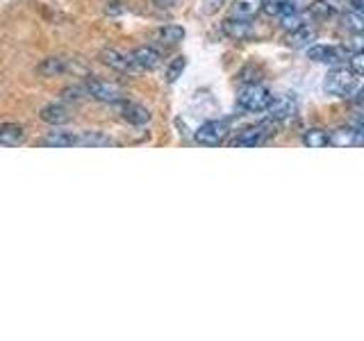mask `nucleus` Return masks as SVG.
<instances>
[{"label": "nucleus", "instance_id": "f257e3e1", "mask_svg": "<svg viewBox=\"0 0 364 341\" xmlns=\"http://www.w3.org/2000/svg\"><path fill=\"white\" fill-rule=\"evenodd\" d=\"M358 75L350 66H335L323 80V91L330 96H348L358 87Z\"/></svg>", "mask_w": 364, "mask_h": 341}, {"label": "nucleus", "instance_id": "5701e85b", "mask_svg": "<svg viewBox=\"0 0 364 341\" xmlns=\"http://www.w3.org/2000/svg\"><path fill=\"white\" fill-rule=\"evenodd\" d=\"M341 28L348 30L350 34L353 32H362L364 30V14H360V11H348V14L341 16Z\"/></svg>", "mask_w": 364, "mask_h": 341}, {"label": "nucleus", "instance_id": "cd10ccee", "mask_svg": "<svg viewBox=\"0 0 364 341\" xmlns=\"http://www.w3.org/2000/svg\"><path fill=\"white\" fill-rule=\"evenodd\" d=\"M348 64H350V68L355 73H364V50L362 53H353L348 57Z\"/></svg>", "mask_w": 364, "mask_h": 341}, {"label": "nucleus", "instance_id": "c756f323", "mask_svg": "<svg viewBox=\"0 0 364 341\" xmlns=\"http://www.w3.org/2000/svg\"><path fill=\"white\" fill-rule=\"evenodd\" d=\"M353 100H355V102H364V87H355V89H353Z\"/></svg>", "mask_w": 364, "mask_h": 341}, {"label": "nucleus", "instance_id": "c85d7f7f", "mask_svg": "<svg viewBox=\"0 0 364 341\" xmlns=\"http://www.w3.org/2000/svg\"><path fill=\"white\" fill-rule=\"evenodd\" d=\"M223 7V0H203V11L205 14H216Z\"/></svg>", "mask_w": 364, "mask_h": 341}, {"label": "nucleus", "instance_id": "9d476101", "mask_svg": "<svg viewBox=\"0 0 364 341\" xmlns=\"http://www.w3.org/2000/svg\"><path fill=\"white\" fill-rule=\"evenodd\" d=\"M119 107H121L123 121H128L130 125H134V128H144V125L151 123V112H148L144 105H139V102L123 100V102H119Z\"/></svg>", "mask_w": 364, "mask_h": 341}, {"label": "nucleus", "instance_id": "aec40b11", "mask_svg": "<svg viewBox=\"0 0 364 341\" xmlns=\"http://www.w3.org/2000/svg\"><path fill=\"white\" fill-rule=\"evenodd\" d=\"M314 41H316V30L307 28V26H303L301 30H296V32L289 34V45L296 50H303V48L307 50L310 45H314Z\"/></svg>", "mask_w": 364, "mask_h": 341}, {"label": "nucleus", "instance_id": "9b49d317", "mask_svg": "<svg viewBox=\"0 0 364 341\" xmlns=\"http://www.w3.org/2000/svg\"><path fill=\"white\" fill-rule=\"evenodd\" d=\"M130 57L139 71H153V68L162 64V55H159V50L151 48V45H139V48L130 53Z\"/></svg>", "mask_w": 364, "mask_h": 341}, {"label": "nucleus", "instance_id": "4468645a", "mask_svg": "<svg viewBox=\"0 0 364 341\" xmlns=\"http://www.w3.org/2000/svg\"><path fill=\"white\" fill-rule=\"evenodd\" d=\"M71 60H66V57H48V60H43L37 71L46 77H57V75H64L71 71Z\"/></svg>", "mask_w": 364, "mask_h": 341}, {"label": "nucleus", "instance_id": "bb28decb", "mask_svg": "<svg viewBox=\"0 0 364 341\" xmlns=\"http://www.w3.org/2000/svg\"><path fill=\"white\" fill-rule=\"evenodd\" d=\"M348 53H362L364 50V30L362 32H353V37L346 43Z\"/></svg>", "mask_w": 364, "mask_h": 341}, {"label": "nucleus", "instance_id": "f8f14e48", "mask_svg": "<svg viewBox=\"0 0 364 341\" xmlns=\"http://www.w3.org/2000/svg\"><path fill=\"white\" fill-rule=\"evenodd\" d=\"M262 7H264V0H235L230 5V16L242 21H253L262 11Z\"/></svg>", "mask_w": 364, "mask_h": 341}, {"label": "nucleus", "instance_id": "ddd939ff", "mask_svg": "<svg viewBox=\"0 0 364 341\" xmlns=\"http://www.w3.org/2000/svg\"><path fill=\"white\" fill-rule=\"evenodd\" d=\"M223 32L235 41H246V39L253 37V23L230 16L228 21H223Z\"/></svg>", "mask_w": 364, "mask_h": 341}, {"label": "nucleus", "instance_id": "7ed1b4c3", "mask_svg": "<svg viewBox=\"0 0 364 341\" xmlns=\"http://www.w3.org/2000/svg\"><path fill=\"white\" fill-rule=\"evenodd\" d=\"M228 132H230V119H216L203 123L193 136H196L200 146H219L228 136Z\"/></svg>", "mask_w": 364, "mask_h": 341}, {"label": "nucleus", "instance_id": "2f4dec72", "mask_svg": "<svg viewBox=\"0 0 364 341\" xmlns=\"http://www.w3.org/2000/svg\"><path fill=\"white\" fill-rule=\"evenodd\" d=\"M355 128H358L360 132H364V114H362V117H360V119L355 121Z\"/></svg>", "mask_w": 364, "mask_h": 341}, {"label": "nucleus", "instance_id": "a878e982", "mask_svg": "<svg viewBox=\"0 0 364 341\" xmlns=\"http://www.w3.org/2000/svg\"><path fill=\"white\" fill-rule=\"evenodd\" d=\"M185 66H187V60H185V57H176V60L171 62L168 68H166V82H168V85H173L176 80L182 75V71H185Z\"/></svg>", "mask_w": 364, "mask_h": 341}, {"label": "nucleus", "instance_id": "393cba45", "mask_svg": "<svg viewBox=\"0 0 364 341\" xmlns=\"http://www.w3.org/2000/svg\"><path fill=\"white\" fill-rule=\"evenodd\" d=\"M303 144L307 148H326L328 146V132L318 130V128H312L303 134Z\"/></svg>", "mask_w": 364, "mask_h": 341}, {"label": "nucleus", "instance_id": "423d86ee", "mask_svg": "<svg viewBox=\"0 0 364 341\" xmlns=\"http://www.w3.org/2000/svg\"><path fill=\"white\" fill-rule=\"evenodd\" d=\"M348 48H339V45H310L307 48V60L314 64H341L348 60Z\"/></svg>", "mask_w": 364, "mask_h": 341}, {"label": "nucleus", "instance_id": "0eeeda50", "mask_svg": "<svg viewBox=\"0 0 364 341\" xmlns=\"http://www.w3.org/2000/svg\"><path fill=\"white\" fill-rule=\"evenodd\" d=\"M299 114V102H296L294 96H282V98H273V102L267 109V119L273 123H282L289 121Z\"/></svg>", "mask_w": 364, "mask_h": 341}, {"label": "nucleus", "instance_id": "2eb2a0df", "mask_svg": "<svg viewBox=\"0 0 364 341\" xmlns=\"http://www.w3.org/2000/svg\"><path fill=\"white\" fill-rule=\"evenodd\" d=\"M39 119L48 125H66L68 121H71V114H68V109L64 105H60V102H53V105L41 107Z\"/></svg>", "mask_w": 364, "mask_h": 341}, {"label": "nucleus", "instance_id": "20e7f679", "mask_svg": "<svg viewBox=\"0 0 364 341\" xmlns=\"http://www.w3.org/2000/svg\"><path fill=\"white\" fill-rule=\"evenodd\" d=\"M85 85L89 91V98L107 102V105H119V102H123V89L119 85L105 82V80H96V77H89Z\"/></svg>", "mask_w": 364, "mask_h": 341}, {"label": "nucleus", "instance_id": "a211bd4d", "mask_svg": "<svg viewBox=\"0 0 364 341\" xmlns=\"http://www.w3.org/2000/svg\"><path fill=\"white\" fill-rule=\"evenodd\" d=\"M77 146L85 148H105V146H114V139L107 136L105 132L100 130H87L77 134Z\"/></svg>", "mask_w": 364, "mask_h": 341}, {"label": "nucleus", "instance_id": "f03ea898", "mask_svg": "<svg viewBox=\"0 0 364 341\" xmlns=\"http://www.w3.org/2000/svg\"><path fill=\"white\" fill-rule=\"evenodd\" d=\"M273 102L271 91L264 85H246L237 96V109L239 112H267Z\"/></svg>", "mask_w": 364, "mask_h": 341}, {"label": "nucleus", "instance_id": "6e6552de", "mask_svg": "<svg viewBox=\"0 0 364 341\" xmlns=\"http://www.w3.org/2000/svg\"><path fill=\"white\" fill-rule=\"evenodd\" d=\"M100 60L105 66L114 68V71L119 73H132V71H139V68L134 66L130 53H123V50H117V48H107L100 53Z\"/></svg>", "mask_w": 364, "mask_h": 341}, {"label": "nucleus", "instance_id": "b1692460", "mask_svg": "<svg viewBox=\"0 0 364 341\" xmlns=\"http://www.w3.org/2000/svg\"><path fill=\"white\" fill-rule=\"evenodd\" d=\"M89 98L87 85H71L62 91V100L64 102H85Z\"/></svg>", "mask_w": 364, "mask_h": 341}, {"label": "nucleus", "instance_id": "dca6fc26", "mask_svg": "<svg viewBox=\"0 0 364 341\" xmlns=\"http://www.w3.org/2000/svg\"><path fill=\"white\" fill-rule=\"evenodd\" d=\"M39 144L50 146V148H73V146H77V134L66 132V130H55V132L46 134Z\"/></svg>", "mask_w": 364, "mask_h": 341}, {"label": "nucleus", "instance_id": "1a4fd4ad", "mask_svg": "<svg viewBox=\"0 0 364 341\" xmlns=\"http://www.w3.org/2000/svg\"><path fill=\"white\" fill-rule=\"evenodd\" d=\"M364 144V132L358 128H339L328 134V146L333 148H355Z\"/></svg>", "mask_w": 364, "mask_h": 341}, {"label": "nucleus", "instance_id": "7c9ffc66", "mask_svg": "<svg viewBox=\"0 0 364 341\" xmlns=\"http://www.w3.org/2000/svg\"><path fill=\"white\" fill-rule=\"evenodd\" d=\"M350 5L355 11H360V14H364V0H350Z\"/></svg>", "mask_w": 364, "mask_h": 341}, {"label": "nucleus", "instance_id": "412c9836", "mask_svg": "<svg viewBox=\"0 0 364 341\" xmlns=\"http://www.w3.org/2000/svg\"><path fill=\"white\" fill-rule=\"evenodd\" d=\"M157 39L164 45H176L185 39V30H182L180 26H164V28L157 30Z\"/></svg>", "mask_w": 364, "mask_h": 341}, {"label": "nucleus", "instance_id": "39448f33", "mask_svg": "<svg viewBox=\"0 0 364 341\" xmlns=\"http://www.w3.org/2000/svg\"><path fill=\"white\" fill-rule=\"evenodd\" d=\"M271 123L273 121L250 125V128L242 130V132L235 136V139L230 141V146H235V148H255V146H262L273 134L271 132Z\"/></svg>", "mask_w": 364, "mask_h": 341}, {"label": "nucleus", "instance_id": "6ab92c4d", "mask_svg": "<svg viewBox=\"0 0 364 341\" xmlns=\"http://www.w3.org/2000/svg\"><path fill=\"white\" fill-rule=\"evenodd\" d=\"M337 11H339L337 0H314L310 9H307V14L316 21H328V18H333Z\"/></svg>", "mask_w": 364, "mask_h": 341}, {"label": "nucleus", "instance_id": "f3484780", "mask_svg": "<svg viewBox=\"0 0 364 341\" xmlns=\"http://www.w3.org/2000/svg\"><path fill=\"white\" fill-rule=\"evenodd\" d=\"M23 139H26V130H23L21 125H16V123L0 125V146L14 148V146H21Z\"/></svg>", "mask_w": 364, "mask_h": 341}, {"label": "nucleus", "instance_id": "4be33fe9", "mask_svg": "<svg viewBox=\"0 0 364 341\" xmlns=\"http://www.w3.org/2000/svg\"><path fill=\"white\" fill-rule=\"evenodd\" d=\"M305 26V16L301 14L299 9L296 11H287V14H280V30L284 32H296V30H301Z\"/></svg>", "mask_w": 364, "mask_h": 341}]
</instances>
